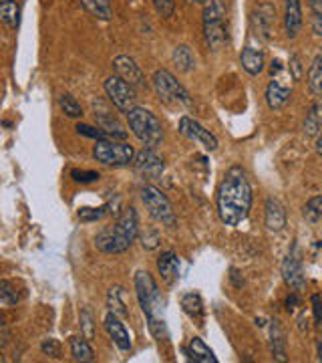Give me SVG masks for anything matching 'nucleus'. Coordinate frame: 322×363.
Returning a JSON list of instances; mask_svg holds the SVG:
<instances>
[{"instance_id": "nucleus-1", "label": "nucleus", "mask_w": 322, "mask_h": 363, "mask_svg": "<svg viewBox=\"0 0 322 363\" xmlns=\"http://www.w3.org/2000/svg\"><path fill=\"white\" fill-rule=\"evenodd\" d=\"M252 208V186L240 166L226 172L218 188V214L226 226H238L248 218Z\"/></svg>"}, {"instance_id": "nucleus-2", "label": "nucleus", "mask_w": 322, "mask_h": 363, "mask_svg": "<svg viewBox=\"0 0 322 363\" xmlns=\"http://www.w3.org/2000/svg\"><path fill=\"white\" fill-rule=\"evenodd\" d=\"M139 234V222L135 208H125L113 228H105L97 234L95 247L105 255H119L131 248Z\"/></svg>"}, {"instance_id": "nucleus-3", "label": "nucleus", "mask_w": 322, "mask_h": 363, "mask_svg": "<svg viewBox=\"0 0 322 363\" xmlns=\"http://www.w3.org/2000/svg\"><path fill=\"white\" fill-rule=\"evenodd\" d=\"M127 123L131 133L145 147H157L163 142V125L154 111H149L145 107H135L127 113Z\"/></svg>"}, {"instance_id": "nucleus-4", "label": "nucleus", "mask_w": 322, "mask_h": 363, "mask_svg": "<svg viewBox=\"0 0 322 363\" xmlns=\"http://www.w3.org/2000/svg\"><path fill=\"white\" fill-rule=\"evenodd\" d=\"M135 293L142 305V311L147 317V323L151 321H166L163 317V297L157 289L155 279L147 271H137L135 274Z\"/></svg>"}, {"instance_id": "nucleus-5", "label": "nucleus", "mask_w": 322, "mask_h": 363, "mask_svg": "<svg viewBox=\"0 0 322 363\" xmlns=\"http://www.w3.org/2000/svg\"><path fill=\"white\" fill-rule=\"evenodd\" d=\"M204 37L206 45L212 51H219L228 40V26H226V11L222 0H209L204 9Z\"/></svg>"}, {"instance_id": "nucleus-6", "label": "nucleus", "mask_w": 322, "mask_h": 363, "mask_svg": "<svg viewBox=\"0 0 322 363\" xmlns=\"http://www.w3.org/2000/svg\"><path fill=\"white\" fill-rule=\"evenodd\" d=\"M151 85H154L157 97L166 105H171V107H192L193 105L188 89L166 69L155 71L151 77Z\"/></svg>"}, {"instance_id": "nucleus-7", "label": "nucleus", "mask_w": 322, "mask_h": 363, "mask_svg": "<svg viewBox=\"0 0 322 363\" xmlns=\"http://www.w3.org/2000/svg\"><path fill=\"white\" fill-rule=\"evenodd\" d=\"M93 157L97 162H101L103 166L123 168L135 160V150H133V145L119 142L115 138H105V140H97L95 147H93Z\"/></svg>"}, {"instance_id": "nucleus-8", "label": "nucleus", "mask_w": 322, "mask_h": 363, "mask_svg": "<svg viewBox=\"0 0 322 363\" xmlns=\"http://www.w3.org/2000/svg\"><path fill=\"white\" fill-rule=\"evenodd\" d=\"M142 200L154 220L163 224V226H169V228L176 226V212H173V206H171L168 196L163 194L157 186H151V184L143 186Z\"/></svg>"}, {"instance_id": "nucleus-9", "label": "nucleus", "mask_w": 322, "mask_h": 363, "mask_svg": "<svg viewBox=\"0 0 322 363\" xmlns=\"http://www.w3.org/2000/svg\"><path fill=\"white\" fill-rule=\"evenodd\" d=\"M103 87L109 101L115 105L119 111L129 113L131 109L137 107V91H135L133 85H129L127 81L113 75V77H109L105 81Z\"/></svg>"}, {"instance_id": "nucleus-10", "label": "nucleus", "mask_w": 322, "mask_h": 363, "mask_svg": "<svg viewBox=\"0 0 322 363\" xmlns=\"http://www.w3.org/2000/svg\"><path fill=\"white\" fill-rule=\"evenodd\" d=\"M274 16H276V9L270 2H260L256 9L250 14V33L252 39L256 40H268L274 28Z\"/></svg>"}, {"instance_id": "nucleus-11", "label": "nucleus", "mask_w": 322, "mask_h": 363, "mask_svg": "<svg viewBox=\"0 0 322 363\" xmlns=\"http://www.w3.org/2000/svg\"><path fill=\"white\" fill-rule=\"evenodd\" d=\"M180 133L183 138H188V140H192V142H197L200 145H204L207 152H216V150H218V138H216L209 130H206L202 123H197L195 119H192V117H181Z\"/></svg>"}, {"instance_id": "nucleus-12", "label": "nucleus", "mask_w": 322, "mask_h": 363, "mask_svg": "<svg viewBox=\"0 0 322 363\" xmlns=\"http://www.w3.org/2000/svg\"><path fill=\"white\" fill-rule=\"evenodd\" d=\"M113 69H115L117 77L127 81L129 85H133L135 89H145V87H147V79H145V73L142 71V67L137 65V63H135L131 57H127V55H119V57H115Z\"/></svg>"}, {"instance_id": "nucleus-13", "label": "nucleus", "mask_w": 322, "mask_h": 363, "mask_svg": "<svg viewBox=\"0 0 322 363\" xmlns=\"http://www.w3.org/2000/svg\"><path fill=\"white\" fill-rule=\"evenodd\" d=\"M282 277L284 283L290 286L294 293H302L306 286V279H304V269H302V260L297 250L290 252L286 259L282 260Z\"/></svg>"}, {"instance_id": "nucleus-14", "label": "nucleus", "mask_w": 322, "mask_h": 363, "mask_svg": "<svg viewBox=\"0 0 322 363\" xmlns=\"http://www.w3.org/2000/svg\"><path fill=\"white\" fill-rule=\"evenodd\" d=\"M137 172H142L147 178H159L163 174V157L155 152V147H145L133 160Z\"/></svg>"}, {"instance_id": "nucleus-15", "label": "nucleus", "mask_w": 322, "mask_h": 363, "mask_svg": "<svg viewBox=\"0 0 322 363\" xmlns=\"http://www.w3.org/2000/svg\"><path fill=\"white\" fill-rule=\"evenodd\" d=\"M302 2L300 0H286L284 2V30L288 39H297L302 28Z\"/></svg>"}, {"instance_id": "nucleus-16", "label": "nucleus", "mask_w": 322, "mask_h": 363, "mask_svg": "<svg viewBox=\"0 0 322 363\" xmlns=\"http://www.w3.org/2000/svg\"><path fill=\"white\" fill-rule=\"evenodd\" d=\"M290 97H292V89H290V85H286L282 83L278 77H274L268 83V87H266V104L270 109H282L286 107V104L290 101Z\"/></svg>"}, {"instance_id": "nucleus-17", "label": "nucleus", "mask_w": 322, "mask_h": 363, "mask_svg": "<svg viewBox=\"0 0 322 363\" xmlns=\"http://www.w3.org/2000/svg\"><path fill=\"white\" fill-rule=\"evenodd\" d=\"M266 214H264V220H266V228L270 233H282L284 226H286V208L278 200V198H268L266 200Z\"/></svg>"}, {"instance_id": "nucleus-18", "label": "nucleus", "mask_w": 322, "mask_h": 363, "mask_svg": "<svg viewBox=\"0 0 322 363\" xmlns=\"http://www.w3.org/2000/svg\"><path fill=\"white\" fill-rule=\"evenodd\" d=\"M105 329H107L109 337L113 339V343H115L119 350H131V337H129L127 329H125V325L119 321V317L113 311H109L107 317H105Z\"/></svg>"}, {"instance_id": "nucleus-19", "label": "nucleus", "mask_w": 322, "mask_h": 363, "mask_svg": "<svg viewBox=\"0 0 322 363\" xmlns=\"http://www.w3.org/2000/svg\"><path fill=\"white\" fill-rule=\"evenodd\" d=\"M240 63H242V69H244L248 75L256 77L264 71L266 67V59H264V51L260 47H254V45H248L242 55H240Z\"/></svg>"}, {"instance_id": "nucleus-20", "label": "nucleus", "mask_w": 322, "mask_h": 363, "mask_svg": "<svg viewBox=\"0 0 322 363\" xmlns=\"http://www.w3.org/2000/svg\"><path fill=\"white\" fill-rule=\"evenodd\" d=\"M157 271L161 274L163 283L168 285H173L178 279H180V259L176 252H161V257L157 259Z\"/></svg>"}, {"instance_id": "nucleus-21", "label": "nucleus", "mask_w": 322, "mask_h": 363, "mask_svg": "<svg viewBox=\"0 0 322 363\" xmlns=\"http://www.w3.org/2000/svg\"><path fill=\"white\" fill-rule=\"evenodd\" d=\"M270 350L274 362H288V353H286V333H284L282 325L278 319L270 321Z\"/></svg>"}, {"instance_id": "nucleus-22", "label": "nucleus", "mask_w": 322, "mask_h": 363, "mask_svg": "<svg viewBox=\"0 0 322 363\" xmlns=\"http://www.w3.org/2000/svg\"><path fill=\"white\" fill-rule=\"evenodd\" d=\"M95 119L99 123V128L107 133V138H115V140H125L127 131L123 130V125L117 121V117H113L107 109H95Z\"/></svg>"}, {"instance_id": "nucleus-23", "label": "nucleus", "mask_w": 322, "mask_h": 363, "mask_svg": "<svg viewBox=\"0 0 322 363\" xmlns=\"http://www.w3.org/2000/svg\"><path fill=\"white\" fill-rule=\"evenodd\" d=\"M188 355L190 359L195 363H218V357L214 355V351L207 347L204 343V339L193 337L190 341V347H188Z\"/></svg>"}, {"instance_id": "nucleus-24", "label": "nucleus", "mask_w": 322, "mask_h": 363, "mask_svg": "<svg viewBox=\"0 0 322 363\" xmlns=\"http://www.w3.org/2000/svg\"><path fill=\"white\" fill-rule=\"evenodd\" d=\"M171 61L181 73H192L195 69V57H193L192 49L188 45H178L171 52Z\"/></svg>"}, {"instance_id": "nucleus-25", "label": "nucleus", "mask_w": 322, "mask_h": 363, "mask_svg": "<svg viewBox=\"0 0 322 363\" xmlns=\"http://www.w3.org/2000/svg\"><path fill=\"white\" fill-rule=\"evenodd\" d=\"M0 16H2V23L16 30L18 25H21V6L16 0H4L0 4Z\"/></svg>"}, {"instance_id": "nucleus-26", "label": "nucleus", "mask_w": 322, "mask_h": 363, "mask_svg": "<svg viewBox=\"0 0 322 363\" xmlns=\"http://www.w3.org/2000/svg\"><path fill=\"white\" fill-rule=\"evenodd\" d=\"M309 87L314 95L322 97V47L309 67Z\"/></svg>"}, {"instance_id": "nucleus-27", "label": "nucleus", "mask_w": 322, "mask_h": 363, "mask_svg": "<svg viewBox=\"0 0 322 363\" xmlns=\"http://www.w3.org/2000/svg\"><path fill=\"white\" fill-rule=\"evenodd\" d=\"M181 307L188 317H192L193 321H202L204 317V303H202V297L197 293H185L181 297Z\"/></svg>"}, {"instance_id": "nucleus-28", "label": "nucleus", "mask_w": 322, "mask_h": 363, "mask_svg": "<svg viewBox=\"0 0 322 363\" xmlns=\"http://www.w3.org/2000/svg\"><path fill=\"white\" fill-rule=\"evenodd\" d=\"M71 355L75 362L89 363L95 359V353L91 350L87 337H71Z\"/></svg>"}, {"instance_id": "nucleus-29", "label": "nucleus", "mask_w": 322, "mask_h": 363, "mask_svg": "<svg viewBox=\"0 0 322 363\" xmlns=\"http://www.w3.org/2000/svg\"><path fill=\"white\" fill-rule=\"evenodd\" d=\"M322 131V101H316V104L310 107L309 116L304 119V133L306 135H318Z\"/></svg>"}, {"instance_id": "nucleus-30", "label": "nucleus", "mask_w": 322, "mask_h": 363, "mask_svg": "<svg viewBox=\"0 0 322 363\" xmlns=\"http://www.w3.org/2000/svg\"><path fill=\"white\" fill-rule=\"evenodd\" d=\"M81 4L89 11L95 18L99 21H109L111 18V0H81Z\"/></svg>"}, {"instance_id": "nucleus-31", "label": "nucleus", "mask_w": 322, "mask_h": 363, "mask_svg": "<svg viewBox=\"0 0 322 363\" xmlns=\"http://www.w3.org/2000/svg\"><path fill=\"white\" fill-rule=\"evenodd\" d=\"M59 105H61L64 116L71 117V119H77V117L83 116V107L71 93H63L61 99H59Z\"/></svg>"}, {"instance_id": "nucleus-32", "label": "nucleus", "mask_w": 322, "mask_h": 363, "mask_svg": "<svg viewBox=\"0 0 322 363\" xmlns=\"http://www.w3.org/2000/svg\"><path fill=\"white\" fill-rule=\"evenodd\" d=\"M302 214H304V218H306L310 224H316L318 220H322V196L310 198L309 202L304 204Z\"/></svg>"}, {"instance_id": "nucleus-33", "label": "nucleus", "mask_w": 322, "mask_h": 363, "mask_svg": "<svg viewBox=\"0 0 322 363\" xmlns=\"http://www.w3.org/2000/svg\"><path fill=\"white\" fill-rule=\"evenodd\" d=\"M310 9V25H312V33L316 37H322V0H309Z\"/></svg>"}, {"instance_id": "nucleus-34", "label": "nucleus", "mask_w": 322, "mask_h": 363, "mask_svg": "<svg viewBox=\"0 0 322 363\" xmlns=\"http://www.w3.org/2000/svg\"><path fill=\"white\" fill-rule=\"evenodd\" d=\"M18 293H16V286L11 281H0V303L4 307H14L18 303Z\"/></svg>"}, {"instance_id": "nucleus-35", "label": "nucleus", "mask_w": 322, "mask_h": 363, "mask_svg": "<svg viewBox=\"0 0 322 363\" xmlns=\"http://www.w3.org/2000/svg\"><path fill=\"white\" fill-rule=\"evenodd\" d=\"M107 305H109V311H113L115 315H127L125 303L121 301V289H119V286H115V289H111V291H109Z\"/></svg>"}, {"instance_id": "nucleus-36", "label": "nucleus", "mask_w": 322, "mask_h": 363, "mask_svg": "<svg viewBox=\"0 0 322 363\" xmlns=\"http://www.w3.org/2000/svg\"><path fill=\"white\" fill-rule=\"evenodd\" d=\"M107 208H109V204H105L101 208H81L79 210V218L83 222L99 220V218H103L105 214H107Z\"/></svg>"}, {"instance_id": "nucleus-37", "label": "nucleus", "mask_w": 322, "mask_h": 363, "mask_svg": "<svg viewBox=\"0 0 322 363\" xmlns=\"http://www.w3.org/2000/svg\"><path fill=\"white\" fill-rule=\"evenodd\" d=\"M142 245L145 250H155V248L159 247V242H161V238H159V233L154 230V228H147L142 236Z\"/></svg>"}, {"instance_id": "nucleus-38", "label": "nucleus", "mask_w": 322, "mask_h": 363, "mask_svg": "<svg viewBox=\"0 0 322 363\" xmlns=\"http://www.w3.org/2000/svg\"><path fill=\"white\" fill-rule=\"evenodd\" d=\"M71 176H73V180L81 182V184H91V182H97L101 178L99 172H91V169H73Z\"/></svg>"}, {"instance_id": "nucleus-39", "label": "nucleus", "mask_w": 322, "mask_h": 363, "mask_svg": "<svg viewBox=\"0 0 322 363\" xmlns=\"http://www.w3.org/2000/svg\"><path fill=\"white\" fill-rule=\"evenodd\" d=\"M79 135H85V138H93V140H105L107 133L101 128H91L87 123H79L77 125Z\"/></svg>"}, {"instance_id": "nucleus-40", "label": "nucleus", "mask_w": 322, "mask_h": 363, "mask_svg": "<svg viewBox=\"0 0 322 363\" xmlns=\"http://www.w3.org/2000/svg\"><path fill=\"white\" fill-rule=\"evenodd\" d=\"M151 2H154L155 11L166 18H169L176 11V0H151Z\"/></svg>"}, {"instance_id": "nucleus-41", "label": "nucleus", "mask_w": 322, "mask_h": 363, "mask_svg": "<svg viewBox=\"0 0 322 363\" xmlns=\"http://www.w3.org/2000/svg\"><path fill=\"white\" fill-rule=\"evenodd\" d=\"M288 71H290V77L294 79V81H300V79H302L304 67H302V61H300V57H298V55H292V57H290Z\"/></svg>"}, {"instance_id": "nucleus-42", "label": "nucleus", "mask_w": 322, "mask_h": 363, "mask_svg": "<svg viewBox=\"0 0 322 363\" xmlns=\"http://www.w3.org/2000/svg\"><path fill=\"white\" fill-rule=\"evenodd\" d=\"M310 303H312V315H314V323L321 325L322 323V297H321V295H312Z\"/></svg>"}, {"instance_id": "nucleus-43", "label": "nucleus", "mask_w": 322, "mask_h": 363, "mask_svg": "<svg viewBox=\"0 0 322 363\" xmlns=\"http://www.w3.org/2000/svg\"><path fill=\"white\" fill-rule=\"evenodd\" d=\"M40 350H42L45 355H51V357H59V353H61V350H59V343H57L54 339H47V341L40 345Z\"/></svg>"}, {"instance_id": "nucleus-44", "label": "nucleus", "mask_w": 322, "mask_h": 363, "mask_svg": "<svg viewBox=\"0 0 322 363\" xmlns=\"http://www.w3.org/2000/svg\"><path fill=\"white\" fill-rule=\"evenodd\" d=\"M81 325H83L85 337H93V317H91L89 311H83V315H81Z\"/></svg>"}, {"instance_id": "nucleus-45", "label": "nucleus", "mask_w": 322, "mask_h": 363, "mask_svg": "<svg viewBox=\"0 0 322 363\" xmlns=\"http://www.w3.org/2000/svg\"><path fill=\"white\" fill-rule=\"evenodd\" d=\"M282 69H284L282 61H280V59H274V61H272V67H270L272 77H278V75L282 73Z\"/></svg>"}, {"instance_id": "nucleus-46", "label": "nucleus", "mask_w": 322, "mask_h": 363, "mask_svg": "<svg viewBox=\"0 0 322 363\" xmlns=\"http://www.w3.org/2000/svg\"><path fill=\"white\" fill-rule=\"evenodd\" d=\"M297 305H298V293H292L290 297L286 298V309H288V311H294V309H297Z\"/></svg>"}, {"instance_id": "nucleus-47", "label": "nucleus", "mask_w": 322, "mask_h": 363, "mask_svg": "<svg viewBox=\"0 0 322 363\" xmlns=\"http://www.w3.org/2000/svg\"><path fill=\"white\" fill-rule=\"evenodd\" d=\"M238 274H240V272L236 271V269H232V283L236 286H242L244 285V281H238Z\"/></svg>"}, {"instance_id": "nucleus-48", "label": "nucleus", "mask_w": 322, "mask_h": 363, "mask_svg": "<svg viewBox=\"0 0 322 363\" xmlns=\"http://www.w3.org/2000/svg\"><path fill=\"white\" fill-rule=\"evenodd\" d=\"M316 154L322 156V131L318 133V140H316Z\"/></svg>"}, {"instance_id": "nucleus-49", "label": "nucleus", "mask_w": 322, "mask_h": 363, "mask_svg": "<svg viewBox=\"0 0 322 363\" xmlns=\"http://www.w3.org/2000/svg\"><path fill=\"white\" fill-rule=\"evenodd\" d=\"M318 362H322V341L318 343Z\"/></svg>"}, {"instance_id": "nucleus-50", "label": "nucleus", "mask_w": 322, "mask_h": 363, "mask_svg": "<svg viewBox=\"0 0 322 363\" xmlns=\"http://www.w3.org/2000/svg\"><path fill=\"white\" fill-rule=\"evenodd\" d=\"M200 2H204V4H206V2H209V0H200Z\"/></svg>"}]
</instances>
